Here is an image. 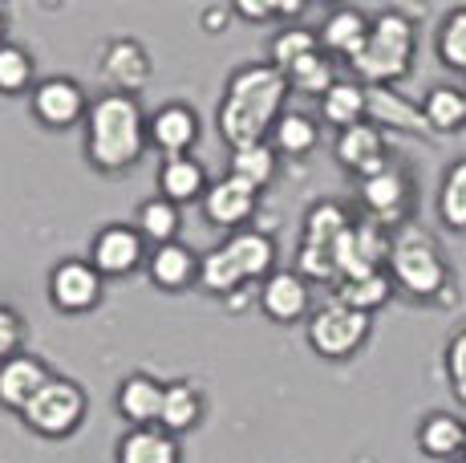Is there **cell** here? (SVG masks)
Returning <instances> with one entry per match:
<instances>
[{"label":"cell","mask_w":466,"mask_h":463,"mask_svg":"<svg viewBox=\"0 0 466 463\" xmlns=\"http://www.w3.org/2000/svg\"><path fill=\"white\" fill-rule=\"evenodd\" d=\"M203 25H208V29H223V25H228V8H208Z\"/></svg>","instance_id":"cell-44"},{"label":"cell","mask_w":466,"mask_h":463,"mask_svg":"<svg viewBox=\"0 0 466 463\" xmlns=\"http://www.w3.org/2000/svg\"><path fill=\"white\" fill-rule=\"evenodd\" d=\"M410 53H414V25L401 13H381L378 21L370 25V37L357 49L353 69L361 77H370L373 86H385L393 77L406 74Z\"/></svg>","instance_id":"cell-3"},{"label":"cell","mask_w":466,"mask_h":463,"mask_svg":"<svg viewBox=\"0 0 466 463\" xmlns=\"http://www.w3.org/2000/svg\"><path fill=\"white\" fill-rule=\"evenodd\" d=\"M138 232H142V240H155V248L170 244V240H175V232H178V203L163 200V195L147 200L138 208Z\"/></svg>","instance_id":"cell-31"},{"label":"cell","mask_w":466,"mask_h":463,"mask_svg":"<svg viewBox=\"0 0 466 463\" xmlns=\"http://www.w3.org/2000/svg\"><path fill=\"white\" fill-rule=\"evenodd\" d=\"M147 147V118L130 94H106L86 114V155L102 171H127Z\"/></svg>","instance_id":"cell-2"},{"label":"cell","mask_w":466,"mask_h":463,"mask_svg":"<svg viewBox=\"0 0 466 463\" xmlns=\"http://www.w3.org/2000/svg\"><path fill=\"white\" fill-rule=\"evenodd\" d=\"M349 228H353V224H349V216H345V208H340V203H333V200L312 203L309 216H304V240H300V244L333 252V244L345 236Z\"/></svg>","instance_id":"cell-24"},{"label":"cell","mask_w":466,"mask_h":463,"mask_svg":"<svg viewBox=\"0 0 466 463\" xmlns=\"http://www.w3.org/2000/svg\"><path fill=\"white\" fill-rule=\"evenodd\" d=\"M385 297H390V277H385V273H370V277H357V281H340V293H337L340 305L357 309V314L378 309Z\"/></svg>","instance_id":"cell-32"},{"label":"cell","mask_w":466,"mask_h":463,"mask_svg":"<svg viewBox=\"0 0 466 463\" xmlns=\"http://www.w3.org/2000/svg\"><path fill=\"white\" fill-rule=\"evenodd\" d=\"M284 94H289V77L276 66H264V61H248L228 77L215 122H219V135L231 142V150L264 142L268 130H276Z\"/></svg>","instance_id":"cell-1"},{"label":"cell","mask_w":466,"mask_h":463,"mask_svg":"<svg viewBox=\"0 0 466 463\" xmlns=\"http://www.w3.org/2000/svg\"><path fill=\"white\" fill-rule=\"evenodd\" d=\"M252 211H256V187L236 180V175L219 180L215 187H208V195H203V216H208L211 224H219V228L244 224Z\"/></svg>","instance_id":"cell-13"},{"label":"cell","mask_w":466,"mask_h":463,"mask_svg":"<svg viewBox=\"0 0 466 463\" xmlns=\"http://www.w3.org/2000/svg\"><path fill=\"white\" fill-rule=\"evenodd\" d=\"M430 130H454L466 122V94L454 90V86H434L422 102Z\"/></svg>","instance_id":"cell-30"},{"label":"cell","mask_w":466,"mask_h":463,"mask_svg":"<svg viewBox=\"0 0 466 463\" xmlns=\"http://www.w3.org/2000/svg\"><path fill=\"white\" fill-rule=\"evenodd\" d=\"M150 139L167 150V159L170 155H187L191 142L199 139V118H195L191 106L167 102L163 110H155V118H150Z\"/></svg>","instance_id":"cell-15"},{"label":"cell","mask_w":466,"mask_h":463,"mask_svg":"<svg viewBox=\"0 0 466 463\" xmlns=\"http://www.w3.org/2000/svg\"><path fill=\"white\" fill-rule=\"evenodd\" d=\"M289 86L292 90H300V94H317V98H325L329 90H333V66H329L325 57H320V53H309V57L304 61H297V66L289 69Z\"/></svg>","instance_id":"cell-34"},{"label":"cell","mask_w":466,"mask_h":463,"mask_svg":"<svg viewBox=\"0 0 466 463\" xmlns=\"http://www.w3.org/2000/svg\"><path fill=\"white\" fill-rule=\"evenodd\" d=\"M25 423L33 427L37 435H49V439H61V435H74L77 423L86 415V390L69 378H57L53 374L49 382L37 390L29 406H25Z\"/></svg>","instance_id":"cell-5"},{"label":"cell","mask_w":466,"mask_h":463,"mask_svg":"<svg viewBox=\"0 0 466 463\" xmlns=\"http://www.w3.org/2000/svg\"><path fill=\"white\" fill-rule=\"evenodd\" d=\"M454 463H466V456H462V459H454Z\"/></svg>","instance_id":"cell-46"},{"label":"cell","mask_w":466,"mask_h":463,"mask_svg":"<svg viewBox=\"0 0 466 463\" xmlns=\"http://www.w3.org/2000/svg\"><path fill=\"white\" fill-rule=\"evenodd\" d=\"M231 175L244 183H252L256 191L276 175V150L268 142H252V147H236L231 150Z\"/></svg>","instance_id":"cell-29"},{"label":"cell","mask_w":466,"mask_h":463,"mask_svg":"<svg viewBox=\"0 0 466 463\" xmlns=\"http://www.w3.org/2000/svg\"><path fill=\"white\" fill-rule=\"evenodd\" d=\"M49 378L53 374L41 358H33V354H16V358L0 362V403H5L8 411H25Z\"/></svg>","instance_id":"cell-11"},{"label":"cell","mask_w":466,"mask_h":463,"mask_svg":"<svg viewBox=\"0 0 466 463\" xmlns=\"http://www.w3.org/2000/svg\"><path fill=\"white\" fill-rule=\"evenodd\" d=\"M365 334H370V314H357V309L340 305V301L317 309L309 322L312 350L325 354V358H349L365 342Z\"/></svg>","instance_id":"cell-6"},{"label":"cell","mask_w":466,"mask_h":463,"mask_svg":"<svg viewBox=\"0 0 466 463\" xmlns=\"http://www.w3.org/2000/svg\"><path fill=\"white\" fill-rule=\"evenodd\" d=\"M199 281L208 293H219V297H228V293H236L244 277H239L236 261L228 256V248H211L208 256L199 261Z\"/></svg>","instance_id":"cell-33"},{"label":"cell","mask_w":466,"mask_h":463,"mask_svg":"<svg viewBox=\"0 0 466 463\" xmlns=\"http://www.w3.org/2000/svg\"><path fill=\"white\" fill-rule=\"evenodd\" d=\"M438 211H442V220H446L451 228H459V232L466 228V159H462V163H454L451 171H446Z\"/></svg>","instance_id":"cell-36"},{"label":"cell","mask_w":466,"mask_h":463,"mask_svg":"<svg viewBox=\"0 0 466 463\" xmlns=\"http://www.w3.org/2000/svg\"><path fill=\"white\" fill-rule=\"evenodd\" d=\"M365 114H370L378 127H390V130H410V135L430 130L422 106H414L410 98L393 94L390 86H370V90H365Z\"/></svg>","instance_id":"cell-14"},{"label":"cell","mask_w":466,"mask_h":463,"mask_svg":"<svg viewBox=\"0 0 466 463\" xmlns=\"http://www.w3.org/2000/svg\"><path fill=\"white\" fill-rule=\"evenodd\" d=\"M21 337H25V322L16 309L0 305V362L16 358V350H21Z\"/></svg>","instance_id":"cell-41"},{"label":"cell","mask_w":466,"mask_h":463,"mask_svg":"<svg viewBox=\"0 0 466 463\" xmlns=\"http://www.w3.org/2000/svg\"><path fill=\"white\" fill-rule=\"evenodd\" d=\"M309 53H317V37H312L309 29H284L280 37L272 41V66L280 69V74H289Z\"/></svg>","instance_id":"cell-37"},{"label":"cell","mask_w":466,"mask_h":463,"mask_svg":"<svg viewBox=\"0 0 466 463\" xmlns=\"http://www.w3.org/2000/svg\"><path fill=\"white\" fill-rule=\"evenodd\" d=\"M297 273L309 281H333L337 277V264H333V252H325V248H304L297 252Z\"/></svg>","instance_id":"cell-40"},{"label":"cell","mask_w":466,"mask_h":463,"mask_svg":"<svg viewBox=\"0 0 466 463\" xmlns=\"http://www.w3.org/2000/svg\"><path fill=\"white\" fill-rule=\"evenodd\" d=\"M199 277V261L187 244L170 240V244H158L155 256H150V281L163 284V289H183Z\"/></svg>","instance_id":"cell-22"},{"label":"cell","mask_w":466,"mask_h":463,"mask_svg":"<svg viewBox=\"0 0 466 463\" xmlns=\"http://www.w3.org/2000/svg\"><path fill=\"white\" fill-rule=\"evenodd\" d=\"M158 187H163V200L183 203V200H195V195L208 191V175H203V163H195L191 155H170V159H163Z\"/></svg>","instance_id":"cell-23"},{"label":"cell","mask_w":466,"mask_h":463,"mask_svg":"<svg viewBox=\"0 0 466 463\" xmlns=\"http://www.w3.org/2000/svg\"><path fill=\"white\" fill-rule=\"evenodd\" d=\"M418 443H422L426 456L446 459V456H454V451H462L466 427L454 415H430L422 423V431H418Z\"/></svg>","instance_id":"cell-27"},{"label":"cell","mask_w":466,"mask_h":463,"mask_svg":"<svg viewBox=\"0 0 466 463\" xmlns=\"http://www.w3.org/2000/svg\"><path fill=\"white\" fill-rule=\"evenodd\" d=\"M446 374H451L454 395L466 403V329L451 342V350H446Z\"/></svg>","instance_id":"cell-42"},{"label":"cell","mask_w":466,"mask_h":463,"mask_svg":"<svg viewBox=\"0 0 466 463\" xmlns=\"http://www.w3.org/2000/svg\"><path fill=\"white\" fill-rule=\"evenodd\" d=\"M163 395L167 386H158L147 374H130L118 386V411L130 418L134 427H155L163 418Z\"/></svg>","instance_id":"cell-18"},{"label":"cell","mask_w":466,"mask_h":463,"mask_svg":"<svg viewBox=\"0 0 466 463\" xmlns=\"http://www.w3.org/2000/svg\"><path fill=\"white\" fill-rule=\"evenodd\" d=\"M337 159L349 167V171H357L361 180H373L378 171H385V142H381V130L370 127V122H357V127L340 130L337 139Z\"/></svg>","instance_id":"cell-12"},{"label":"cell","mask_w":466,"mask_h":463,"mask_svg":"<svg viewBox=\"0 0 466 463\" xmlns=\"http://www.w3.org/2000/svg\"><path fill=\"white\" fill-rule=\"evenodd\" d=\"M142 261V232L127 228V224H110L94 236V269L106 273V277H122V273H134Z\"/></svg>","instance_id":"cell-10"},{"label":"cell","mask_w":466,"mask_h":463,"mask_svg":"<svg viewBox=\"0 0 466 463\" xmlns=\"http://www.w3.org/2000/svg\"><path fill=\"white\" fill-rule=\"evenodd\" d=\"M438 53L446 57V66L466 69V8L451 13L442 21V33H438Z\"/></svg>","instance_id":"cell-39"},{"label":"cell","mask_w":466,"mask_h":463,"mask_svg":"<svg viewBox=\"0 0 466 463\" xmlns=\"http://www.w3.org/2000/svg\"><path fill=\"white\" fill-rule=\"evenodd\" d=\"M236 13L248 16V21H268V16H272V5H259V0H239Z\"/></svg>","instance_id":"cell-43"},{"label":"cell","mask_w":466,"mask_h":463,"mask_svg":"<svg viewBox=\"0 0 466 463\" xmlns=\"http://www.w3.org/2000/svg\"><path fill=\"white\" fill-rule=\"evenodd\" d=\"M223 248H228V256L236 261V269H239V277H244V281L272 277L276 244H272V236H268V232H256V228L236 232V236H231Z\"/></svg>","instance_id":"cell-20"},{"label":"cell","mask_w":466,"mask_h":463,"mask_svg":"<svg viewBox=\"0 0 466 463\" xmlns=\"http://www.w3.org/2000/svg\"><path fill=\"white\" fill-rule=\"evenodd\" d=\"M118 463H178V443L163 427H134L118 443Z\"/></svg>","instance_id":"cell-21"},{"label":"cell","mask_w":466,"mask_h":463,"mask_svg":"<svg viewBox=\"0 0 466 463\" xmlns=\"http://www.w3.org/2000/svg\"><path fill=\"white\" fill-rule=\"evenodd\" d=\"M0 37H5V16H0ZM0 46H5V41H0Z\"/></svg>","instance_id":"cell-45"},{"label":"cell","mask_w":466,"mask_h":463,"mask_svg":"<svg viewBox=\"0 0 466 463\" xmlns=\"http://www.w3.org/2000/svg\"><path fill=\"white\" fill-rule=\"evenodd\" d=\"M49 297H53V305L66 309V314L94 309L97 297H102V273L86 261H61L57 269L49 273Z\"/></svg>","instance_id":"cell-8"},{"label":"cell","mask_w":466,"mask_h":463,"mask_svg":"<svg viewBox=\"0 0 466 463\" xmlns=\"http://www.w3.org/2000/svg\"><path fill=\"white\" fill-rule=\"evenodd\" d=\"M390 269H393V281H398L406 293H414V297H434V293L446 284L442 256H438L434 240L418 228H401L398 236H393Z\"/></svg>","instance_id":"cell-4"},{"label":"cell","mask_w":466,"mask_h":463,"mask_svg":"<svg viewBox=\"0 0 466 463\" xmlns=\"http://www.w3.org/2000/svg\"><path fill=\"white\" fill-rule=\"evenodd\" d=\"M365 37H370V21H365L357 8H337V13L325 21V29H320V41H325L333 53H345L349 61L357 57V49L365 46Z\"/></svg>","instance_id":"cell-25"},{"label":"cell","mask_w":466,"mask_h":463,"mask_svg":"<svg viewBox=\"0 0 466 463\" xmlns=\"http://www.w3.org/2000/svg\"><path fill=\"white\" fill-rule=\"evenodd\" d=\"M320 110H325V122H333L340 130L357 127L365 114V90L357 82H337L333 90L320 98Z\"/></svg>","instance_id":"cell-28"},{"label":"cell","mask_w":466,"mask_h":463,"mask_svg":"<svg viewBox=\"0 0 466 463\" xmlns=\"http://www.w3.org/2000/svg\"><path fill=\"white\" fill-rule=\"evenodd\" d=\"M102 66H106V77L118 86V94L138 90V86H147V77H150V57L134 37L110 41V46H106Z\"/></svg>","instance_id":"cell-16"},{"label":"cell","mask_w":466,"mask_h":463,"mask_svg":"<svg viewBox=\"0 0 466 463\" xmlns=\"http://www.w3.org/2000/svg\"><path fill=\"white\" fill-rule=\"evenodd\" d=\"M462 456H466V443H462Z\"/></svg>","instance_id":"cell-47"},{"label":"cell","mask_w":466,"mask_h":463,"mask_svg":"<svg viewBox=\"0 0 466 463\" xmlns=\"http://www.w3.org/2000/svg\"><path fill=\"white\" fill-rule=\"evenodd\" d=\"M361 195L381 224H398L401 211H406L410 187H406V175H401L398 167H385V171H378L373 180H361Z\"/></svg>","instance_id":"cell-19"},{"label":"cell","mask_w":466,"mask_h":463,"mask_svg":"<svg viewBox=\"0 0 466 463\" xmlns=\"http://www.w3.org/2000/svg\"><path fill=\"white\" fill-rule=\"evenodd\" d=\"M33 114L45 127H74L86 114V94L74 77H45L33 90Z\"/></svg>","instance_id":"cell-9"},{"label":"cell","mask_w":466,"mask_h":463,"mask_svg":"<svg viewBox=\"0 0 466 463\" xmlns=\"http://www.w3.org/2000/svg\"><path fill=\"white\" fill-rule=\"evenodd\" d=\"M33 77V57L21 46H0V94H16L25 90Z\"/></svg>","instance_id":"cell-38"},{"label":"cell","mask_w":466,"mask_h":463,"mask_svg":"<svg viewBox=\"0 0 466 463\" xmlns=\"http://www.w3.org/2000/svg\"><path fill=\"white\" fill-rule=\"evenodd\" d=\"M259 305L272 322H297L309 309V284H304L300 273H272L259 289Z\"/></svg>","instance_id":"cell-17"},{"label":"cell","mask_w":466,"mask_h":463,"mask_svg":"<svg viewBox=\"0 0 466 463\" xmlns=\"http://www.w3.org/2000/svg\"><path fill=\"white\" fill-rule=\"evenodd\" d=\"M390 248L393 240L378 224H353L333 244L337 277L357 281V277H370V273H381V261H390Z\"/></svg>","instance_id":"cell-7"},{"label":"cell","mask_w":466,"mask_h":463,"mask_svg":"<svg viewBox=\"0 0 466 463\" xmlns=\"http://www.w3.org/2000/svg\"><path fill=\"white\" fill-rule=\"evenodd\" d=\"M199 415H203L199 390L191 382H170L163 395V418H158V427L163 431H187V427L199 423Z\"/></svg>","instance_id":"cell-26"},{"label":"cell","mask_w":466,"mask_h":463,"mask_svg":"<svg viewBox=\"0 0 466 463\" xmlns=\"http://www.w3.org/2000/svg\"><path fill=\"white\" fill-rule=\"evenodd\" d=\"M276 147L284 155H309L317 147V122L309 114H280V122H276Z\"/></svg>","instance_id":"cell-35"}]
</instances>
